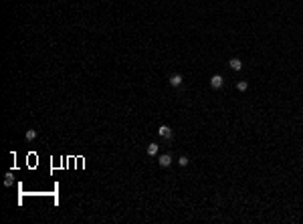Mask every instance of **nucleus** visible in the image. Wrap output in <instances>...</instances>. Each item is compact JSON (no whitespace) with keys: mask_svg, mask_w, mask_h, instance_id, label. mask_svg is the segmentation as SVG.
I'll return each mask as SVG.
<instances>
[{"mask_svg":"<svg viewBox=\"0 0 303 224\" xmlns=\"http://www.w3.org/2000/svg\"><path fill=\"white\" fill-rule=\"evenodd\" d=\"M4 186H12V174H8L4 178Z\"/></svg>","mask_w":303,"mask_h":224,"instance_id":"nucleus-9","label":"nucleus"},{"mask_svg":"<svg viewBox=\"0 0 303 224\" xmlns=\"http://www.w3.org/2000/svg\"><path fill=\"white\" fill-rule=\"evenodd\" d=\"M228 65H230V69H232V71H241V69H242V63L239 61V59H230Z\"/></svg>","mask_w":303,"mask_h":224,"instance_id":"nucleus-5","label":"nucleus"},{"mask_svg":"<svg viewBox=\"0 0 303 224\" xmlns=\"http://www.w3.org/2000/svg\"><path fill=\"white\" fill-rule=\"evenodd\" d=\"M158 133H160V137H164V140H172V129H170L168 125H162V127L158 129Z\"/></svg>","mask_w":303,"mask_h":224,"instance_id":"nucleus-1","label":"nucleus"},{"mask_svg":"<svg viewBox=\"0 0 303 224\" xmlns=\"http://www.w3.org/2000/svg\"><path fill=\"white\" fill-rule=\"evenodd\" d=\"M247 87H249L247 81H239V83H236V89L239 91H247Z\"/></svg>","mask_w":303,"mask_h":224,"instance_id":"nucleus-8","label":"nucleus"},{"mask_svg":"<svg viewBox=\"0 0 303 224\" xmlns=\"http://www.w3.org/2000/svg\"><path fill=\"white\" fill-rule=\"evenodd\" d=\"M158 153V143H150L148 146V156H156Z\"/></svg>","mask_w":303,"mask_h":224,"instance_id":"nucleus-6","label":"nucleus"},{"mask_svg":"<svg viewBox=\"0 0 303 224\" xmlns=\"http://www.w3.org/2000/svg\"><path fill=\"white\" fill-rule=\"evenodd\" d=\"M24 137H26V141H33L34 137H37V131H34V129H28L26 133H24Z\"/></svg>","mask_w":303,"mask_h":224,"instance_id":"nucleus-7","label":"nucleus"},{"mask_svg":"<svg viewBox=\"0 0 303 224\" xmlns=\"http://www.w3.org/2000/svg\"><path fill=\"white\" fill-rule=\"evenodd\" d=\"M222 83H225V81H222V77H220V75H212V79H210V85H212L214 89L222 87Z\"/></svg>","mask_w":303,"mask_h":224,"instance_id":"nucleus-2","label":"nucleus"},{"mask_svg":"<svg viewBox=\"0 0 303 224\" xmlns=\"http://www.w3.org/2000/svg\"><path fill=\"white\" fill-rule=\"evenodd\" d=\"M178 164H180V166H188V157H186V156H182V157L178 160Z\"/></svg>","mask_w":303,"mask_h":224,"instance_id":"nucleus-10","label":"nucleus"},{"mask_svg":"<svg viewBox=\"0 0 303 224\" xmlns=\"http://www.w3.org/2000/svg\"><path fill=\"white\" fill-rule=\"evenodd\" d=\"M158 162H160V166H162V168H168L170 164H172V156H170V153H164V156L160 157Z\"/></svg>","mask_w":303,"mask_h":224,"instance_id":"nucleus-3","label":"nucleus"},{"mask_svg":"<svg viewBox=\"0 0 303 224\" xmlns=\"http://www.w3.org/2000/svg\"><path fill=\"white\" fill-rule=\"evenodd\" d=\"M170 85H172V87H180V85H182V75H172V77H170Z\"/></svg>","mask_w":303,"mask_h":224,"instance_id":"nucleus-4","label":"nucleus"}]
</instances>
